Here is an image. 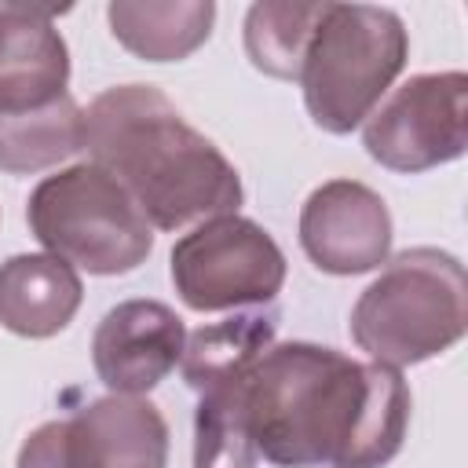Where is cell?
<instances>
[{
	"instance_id": "1",
	"label": "cell",
	"mask_w": 468,
	"mask_h": 468,
	"mask_svg": "<svg viewBox=\"0 0 468 468\" xmlns=\"http://www.w3.org/2000/svg\"><path fill=\"white\" fill-rule=\"evenodd\" d=\"M241 384L256 453L274 468H384L402 450L410 388L391 366L289 340Z\"/></svg>"
},
{
	"instance_id": "2",
	"label": "cell",
	"mask_w": 468,
	"mask_h": 468,
	"mask_svg": "<svg viewBox=\"0 0 468 468\" xmlns=\"http://www.w3.org/2000/svg\"><path fill=\"white\" fill-rule=\"evenodd\" d=\"M84 150L157 230L230 216L245 201L227 154L154 84H117L95 95L84 110Z\"/></svg>"
},
{
	"instance_id": "3",
	"label": "cell",
	"mask_w": 468,
	"mask_h": 468,
	"mask_svg": "<svg viewBox=\"0 0 468 468\" xmlns=\"http://www.w3.org/2000/svg\"><path fill=\"white\" fill-rule=\"evenodd\" d=\"M347 329L373 362L391 369L450 351L468 329L464 263L435 245L388 256L358 292Z\"/></svg>"
},
{
	"instance_id": "4",
	"label": "cell",
	"mask_w": 468,
	"mask_h": 468,
	"mask_svg": "<svg viewBox=\"0 0 468 468\" xmlns=\"http://www.w3.org/2000/svg\"><path fill=\"white\" fill-rule=\"evenodd\" d=\"M406 55L410 37L391 7L325 4L300 69L311 121L329 135L355 132L395 84Z\"/></svg>"
},
{
	"instance_id": "5",
	"label": "cell",
	"mask_w": 468,
	"mask_h": 468,
	"mask_svg": "<svg viewBox=\"0 0 468 468\" xmlns=\"http://www.w3.org/2000/svg\"><path fill=\"white\" fill-rule=\"evenodd\" d=\"M29 234L69 267L110 278L154 252V227L132 194L99 165H69L40 179L26 201Z\"/></svg>"
},
{
	"instance_id": "6",
	"label": "cell",
	"mask_w": 468,
	"mask_h": 468,
	"mask_svg": "<svg viewBox=\"0 0 468 468\" xmlns=\"http://www.w3.org/2000/svg\"><path fill=\"white\" fill-rule=\"evenodd\" d=\"M168 274L190 311L263 307L285 285V252L249 216H216L172 245Z\"/></svg>"
},
{
	"instance_id": "7",
	"label": "cell",
	"mask_w": 468,
	"mask_h": 468,
	"mask_svg": "<svg viewBox=\"0 0 468 468\" xmlns=\"http://www.w3.org/2000/svg\"><path fill=\"white\" fill-rule=\"evenodd\" d=\"M168 420L143 395L91 399L69 417L33 428L15 468H165Z\"/></svg>"
},
{
	"instance_id": "8",
	"label": "cell",
	"mask_w": 468,
	"mask_h": 468,
	"mask_svg": "<svg viewBox=\"0 0 468 468\" xmlns=\"http://www.w3.org/2000/svg\"><path fill=\"white\" fill-rule=\"evenodd\" d=\"M362 146L402 176L457 161L468 150V77L461 69L410 77L362 121Z\"/></svg>"
},
{
	"instance_id": "9",
	"label": "cell",
	"mask_w": 468,
	"mask_h": 468,
	"mask_svg": "<svg viewBox=\"0 0 468 468\" xmlns=\"http://www.w3.org/2000/svg\"><path fill=\"white\" fill-rule=\"evenodd\" d=\"M300 249L318 271L336 278L377 271L391 256V212L373 186L329 179L300 208Z\"/></svg>"
},
{
	"instance_id": "10",
	"label": "cell",
	"mask_w": 468,
	"mask_h": 468,
	"mask_svg": "<svg viewBox=\"0 0 468 468\" xmlns=\"http://www.w3.org/2000/svg\"><path fill=\"white\" fill-rule=\"evenodd\" d=\"M186 325L161 300H124L102 314L91 336V366L110 395L154 391L183 358Z\"/></svg>"
},
{
	"instance_id": "11",
	"label": "cell",
	"mask_w": 468,
	"mask_h": 468,
	"mask_svg": "<svg viewBox=\"0 0 468 468\" xmlns=\"http://www.w3.org/2000/svg\"><path fill=\"white\" fill-rule=\"evenodd\" d=\"M62 11L0 4V113L40 110L66 95L69 48L51 22Z\"/></svg>"
},
{
	"instance_id": "12",
	"label": "cell",
	"mask_w": 468,
	"mask_h": 468,
	"mask_svg": "<svg viewBox=\"0 0 468 468\" xmlns=\"http://www.w3.org/2000/svg\"><path fill=\"white\" fill-rule=\"evenodd\" d=\"M84 300L80 274L51 252H18L0 263V325L26 340L62 333Z\"/></svg>"
},
{
	"instance_id": "13",
	"label": "cell",
	"mask_w": 468,
	"mask_h": 468,
	"mask_svg": "<svg viewBox=\"0 0 468 468\" xmlns=\"http://www.w3.org/2000/svg\"><path fill=\"white\" fill-rule=\"evenodd\" d=\"M113 40L146 62L190 58L212 33V0H113L106 7Z\"/></svg>"
},
{
	"instance_id": "14",
	"label": "cell",
	"mask_w": 468,
	"mask_h": 468,
	"mask_svg": "<svg viewBox=\"0 0 468 468\" xmlns=\"http://www.w3.org/2000/svg\"><path fill=\"white\" fill-rule=\"evenodd\" d=\"M274 333H278V311L271 303L194 329L179 358L183 380L201 395L208 388L245 377L260 362V355L274 344Z\"/></svg>"
},
{
	"instance_id": "15",
	"label": "cell",
	"mask_w": 468,
	"mask_h": 468,
	"mask_svg": "<svg viewBox=\"0 0 468 468\" xmlns=\"http://www.w3.org/2000/svg\"><path fill=\"white\" fill-rule=\"evenodd\" d=\"M77 150H84V110L69 91L40 110L0 113V172H44Z\"/></svg>"
},
{
	"instance_id": "16",
	"label": "cell",
	"mask_w": 468,
	"mask_h": 468,
	"mask_svg": "<svg viewBox=\"0 0 468 468\" xmlns=\"http://www.w3.org/2000/svg\"><path fill=\"white\" fill-rule=\"evenodd\" d=\"M325 0H263L245 15V55L274 80H300L307 44L322 22Z\"/></svg>"
},
{
	"instance_id": "17",
	"label": "cell",
	"mask_w": 468,
	"mask_h": 468,
	"mask_svg": "<svg viewBox=\"0 0 468 468\" xmlns=\"http://www.w3.org/2000/svg\"><path fill=\"white\" fill-rule=\"evenodd\" d=\"M245 377L201 391L194 413V468H256L260 453L245 413Z\"/></svg>"
}]
</instances>
